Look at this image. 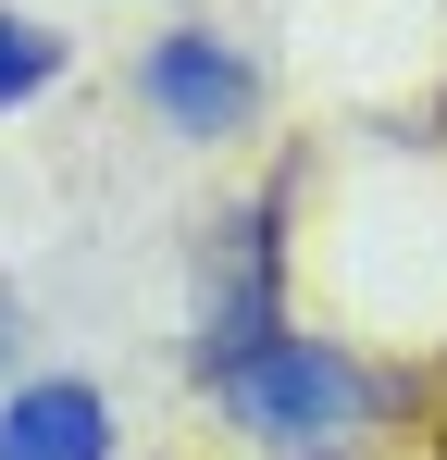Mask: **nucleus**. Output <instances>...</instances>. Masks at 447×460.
I'll return each instance as SVG.
<instances>
[{"mask_svg": "<svg viewBox=\"0 0 447 460\" xmlns=\"http://www.w3.org/2000/svg\"><path fill=\"white\" fill-rule=\"evenodd\" d=\"M187 374L261 460H361L372 423H385V385L348 349H323L311 323H261L236 349H187Z\"/></svg>", "mask_w": 447, "mask_h": 460, "instance_id": "nucleus-1", "label": "nucleus"}, {"mask_svg": "<svg viewBox=\"0 0 447 460\" xmlns=\"http://www.w3.org/2000/svg\"><path fill=\"white\" fill-rule=\"evenodd\" d=\"M261 100H274V75H261V50L236 38V25H162L137 50V112L162 125V137H187V150H236L249 125H261Z\"/></svg>", "mask_w": 447, "mask_h": 460, "instance_id": "nucleus-2", "label": "nucleus"}, {"mask_svg": "<svg viewBox=\"0 0 447 460\" xmlns=\"http://www.w3.org/2000/svg\"><path fill=\"white\" fill-rule=\"evenodd\" d=\"M112 385L100 374H13L0 385V460H112Z\"/></svg>", "mask_w": 447, "mask_h": 460, "instance_id": "nucleus-3", "label": "nucleus"}, {"mask_svg": "<svg viewBox=\"0 0 447 460\" xmlns=\"http://www.w3.org/2000/svg\"><path fill=\"white\" fill-rule=\"evenodd\" d=\"M63 75H74V38L50 25V13H13V0H0V112L50 100Z\"/></svg>", "mask_w": 447, "mask_h": 460, "instance_id": "nucleus-4", "label": "nucleus"}, {"mask_svg": "<svg viewBox=\"0 0 447 460\" xmlns=\"http://www.w3.org/2000/svg\"><path fill=\"white\" fill-rule=\"evenodd\" d=\"M0 336H13V299H0Z\"/></svg>", "mask_w": 447, "mask_h": 460, "instance_id": "nucleus-5", "label": "nucleus"}]
</instances>
